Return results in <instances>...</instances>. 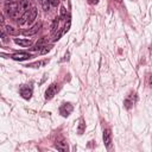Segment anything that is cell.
<instances>
[{
  "mask_svg": "<svg viewBox=\"0 0 152 152\" xmlns=\"http://www.w3.org/2000/svg\"><path fill=\"white\" fill-rule=\"evenodd\" d=\"M88 2H89L90 5H96V4L99 2V0H88Z\"/></svg>",
  "mask_w": 152,
  "mask_h": 152,
  "instance_id": "7402d4cb",
  "label": "cell"
},
{
  "mask_svg": "<svg viewBox=\"0 0 152 152\" xmlns=\"http://www.w3.org/2000/svg\"><path fill=\"white\" fill-rule=\"evenodd\" d=\"M6 31H7L8 34H12V36H17V34H19V31L15 30L13 26H6Z\"/></svg>",
  "mask_w": 152,
  "mask_h": 152,
  "instance_id": "5bb4252c",
  "label": "cell"
},
{
  "mask_svg": "<svg viewBox=\"0 0 152 152\" xmlns=\"http://www.w3.org/2000/svg\"><path fill=\"white\" fill-rule=\"evenodd\" d=\"M19 7H20V11L21 12H27L30 10V1L28 0H20L19 1Z\"/></svg>",
  "mask_w": 152,
  "mask_h": 152,
  "instance_id": "8fae6325",
  "label": "cell"
},
{
  "mask_svg": "<svg viewBox=\"0 0 152 152\" xmlns=\"http://www.w3.org/2000/svg\"><path fill=\"white\" fill-rule=\"evenodd\" d=\"M57 91H58V84H57V83H52L51 86H49V88H48L46 91H45V99H46V100L52 99V97L56 95Z\"/></svg>",
  "mask_w": 152,
  "mask_h": 152,
  "instance_id": "277c9868",
  "label": "cell"
},
{
  "mask_svg": "<svg viewBox=\"0 0 152 152\" xmlns=\"http://www.w3.org/2000/svg\"><path fill=\"white\" fill-rule=\"evenodd\" d=\"M102 139H103V144L107 147V150L112 148V132L109 128L103 129V134H102Z\"/></svg>",
  "mask_w": 152,
  "mask_h": 152,
  "instance_id": "3957f363",
  "label": "cell"
},
{
  "mask_svg": "<svg viewBox=\"0 0 152 152\" xmlns=\"http://www.w3.org/2000/svg\"><path fill=\"white\" fill-rule=\"evenodd\" d=\"M40 27H42V23H38V24H36L33 27H31V28H28V30L24 31V32H23V34H24V36H32V34L37 33V32L39 31V28H40Z\"/></svg>",
  "mask_w": 152,
  "mask_h": 152,
  "instance_id": "ba28073f",
  "label": "cell"
},
{
  "mask_svg": "<svg viewBox=\"0 0 152 152\" xmlns=\"http://www.w3.org/2000/svg\"><path fill=\"white\" fill-rule=\"evenodd\" d=\"M42 5H43L44 10L48 11L49 7H50V5H51V2H50V0H42Z\"/></svg>",
  "mask_w": 152,
  "mask_h": 152,
  "instance_id": "e0dca14e",
  "label": "cell"
},
{
  "mask_svg": "<svg viewBox=\"0 0 152 152\" xmlns=\"http://www.w3.org/2000/svg\"><path fill=\"white\" fill-rule=\"evenodd\" d=\"M49 51H50V46H46V45H45L44 49L40 51V53H46V52H49Z\"/></svg>",
  "mask_w": 152,
  "mask_h": 152,
  "instance_id": "d6986e66",
  "label": "cell"
},
{
  "mask_svg": "<svg viewBox=\"0 0 152 152\" xmlns=\"http://www.w3.org/2000/svg\"><path fill=\"white\" fill-rule=\"evenodd\" d=\"M57 26H58V19L56 18V19L53 20V23H52V27H51V28H52V32H55V31H56Z\"/></svg>",
  "mask_w": 152,
  "mask_h": 152,
  "instance_id": "ac0fdd59",
  "label": "cell"
},
{
  "mask_svg": "<svg viewBox=\"0 0 152 152\" xmlns=\"http://www.w3.org/2000/svg\"><path fill=\"white\" fill-rule=\"evenodd\" d=\"M37 17V8L36 7H32L30 8L27 12H25L24 15H21V18L19 19V25H25V24H32V21L36 19Z\"/></svg>",
  "mask_w": 152,
  "mask_h": 152,
  "instance_id": "7a4b0ae2",
  "label": "cell"
},
{
  "mask_svg": "<svg viewBox=\"0 0 152 152\" xmlns=\"http://www.w3.org/2000/svg\"><path fill=\"white\" fill-rule=\"evenodd\" d=\"M134 102H135V94L134 93H131L127 97H126V100H125V106H126V108H131L132 107V104H134Z\"/></svg>",
  "mask_w": 152,
  "mask_h": 152,
  "instance_id": "30bf717a",
  "label": "cell"
},
{
  "mask_svg": "<svg viewBox=\"0 0 152 152\" xmlns=\"http://www.w3.org/2000/svg\"><path fill=\"white\" fill-rule=\"evenodd\" d=\"M20 7H19V2L14 1V0H11V1H7L6 2V12L8 14L10 18L12 19H17L20 17Z\"/></svg>",
  "mask_w": 152,
  "mask_h": 152,
  "instance_id": "6da1fadb",
  "label": "cell"
},
{
  "mask_svg": "<svg viewBox=\"0 0 152 152\" xmlns=\"http://www.w3.org/2000/svg\"><path fill=\"white\" fill-rule=\"evenodd\" d=\"M46 63H48V61H42V62H36V63H32V64H30V65H27V66L39 68V66H42V65H44V64H46Z\"/></svg>",
  "mask_w": 152,
  "mask_h": 152,
  "instance_id": "2e32d148",
  "label": "cell"
},
{
  "mask_svg": "<svg viewBox=\"0 0 152 152\" xmlns=\"http://www.w3.org/2000/svg\"><path fill=\"white\" fill-rule=\"evenodd\" d=\"M20 95H21L25 100H28V99L32 96V88L28 87V86H23V87H20Z\"/></svg>",
  "mask_w": 152,
  "mask_h": 152,
  "instance_id": "5b68a950",
  "label": "cell"
},
{
  "mask_svg": "<svg viewBox=\"0 0 152 152\" xmlns=\"http://www.w3.org/2000/svg\"><path fill=\"white\" fill-rule=\"evenodd\" d=\"M65 13H66V10L64 7H62L61 8V15H62V18H65Z\"/></svg>",
  "mask_w": 152,
  "mask_h": 152,
  "instance_id": "ffe728a7",
  "label": "cell"
},
{
  "mask_svg": "<svg viewBox=\"0 0 152 152\" xmlns=\"http://www.w3.org/2000/svg\"><path fill=\"white\" fill-rule=\"evenodd\" d=\"M45 42H46V38H45V37H43L39 42H37V44H36V46H34L33 49H34V50H40L42 48H44V46H45V45H44V44H45Z\"/></svg>",
  "mask_w": 152,
  "mask_h": 152,
  "instance_id": "4fadbf2b",
  "label": "cell"
},
{
  "mask_svg": "<svg viewBox=\"0 0 152 152\" xmlns=\"http://www.w3.org/2000/svg\"><path fill=\"white\" fill-rule=\"evenodd\" d=\"M14 43L15 44H18V45H20V46H24V48H26V46H30L32 43H31V40H27V39H18V38H15L14 39Z\"/></svg>",
  "mask_w": 152,
  "mask_h": 152,
  "instance_id": "7c38bea8",
  "label": "cell"
},
{
  "mask_svg": "<svg viewBox=\"0 0 152 152\" xmlns=\"http://www.w3.org/2000/svg\"><path fill=\"white\" fill-rule=\"evenodd\" d=\"M32 56L30 55V53H27V52H18V53H14L13 56H12V58L14 59V61H24V59H28V58H31Z\"/></svg>",
  "mask_w": 152,
  "mask_h": 152,
  "instance_id": "9c48e42d",
  "label": "cell"
},
{
  "mask_svg": "<svg viewBox=\"0 0 152 152\" xmlns=\"http://www.w3.org/2000/svg\"><path fill=\"white\" fill-rule=\"evenodd\" d=\"M55 146H56V148L58 150V151H68V142L63 139V138H59V139H57L56 140V142H55Z\"/></svg>",
  "mask_w": 152,
  "mask_h": 152,
  "instance_id": "52a82bcc",
  "label": "cell"
},
{
  "mask_svg": "<svg viewBox=\"0 0 152 152\" xmlns=\"http://www.w3.org/2000/svg\"><path fill=\"white\" fill-rule=\"evenodd\" d=\"M148 84H150V87L152 88V74L150 75V78H148Z\"/></svg>",
  "mask_w": 152,
  "mask_h": 152,
  "instance_id": "603a6c76",
  "label": "cell"
},
{
  "mask_svg": "<svg viewBox=\"0 0 152 152\" xmlns=\"http://www.w3.org/2000/svg\"><path fill=\"white\" fill-rule=\"evenodd\" d=\"M72 109H74L72 104H70V103H63V104L61 106V108H59V113H61L63 116H68V115L72 112Z\"/></svg>",
  "mask_w": 152,
  "mask_h": 152,
  "instance_id": "8992f818",
  "label": "cell"
},
{
  "mask_svg": "<svg viewBox=\"0 0 152 152\" xmlns=\"http://www.w3.org/2000/svg\"><path fill=\"white\" fill-rule=\"evenodd\" d=\"M50 2H51L52 6H57L59 4V0H50Z\"/></svg>",
  "mask_w": 152,
  "mask_h": 152,
  "instance_id": "44dd1931",
  "label": "cell"
},
{
  "mask_svg": "<svg viewBox=\"0 0 152 152\" xmlns=\"http://www.w3.org/2000/svg\"><path fill=\"white\" fill-rule=\"evenodd\" d=\"M84 129H86V124H84V120L81 119V120H80V125H78V129H77L78 134H82V133L84 132Z\"/></svg>",
  "mask_w": 152,
  "mask_h": 152,
  "instance_id": "9a60e30c",
  "label": "cell"
}]
</instances>
